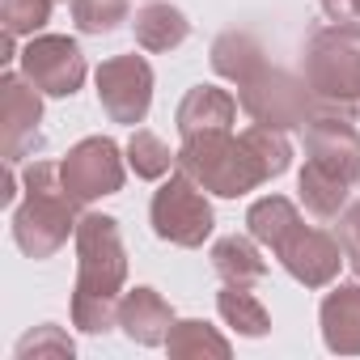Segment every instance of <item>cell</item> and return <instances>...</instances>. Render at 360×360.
Masks as SVG:
<instances>
[{"label":"cell","instance_id":"cell-1","mask_svg":"<svg viewBox=\"0 0 360 360\" xmlns=\"http://www.w3.org/2000/svg\"><path fill=\"white\" fill-rule=\"evenodd\" d=\"M77 292H72V326L85 335H106L119 326V288L127 280V250L119 238V221L102 212H85L77 221Z\"/></svg>","mask_w":360,"mask_h":360},{"label":"cell","instance_id":"cell-2","mask_svg":"<svg viewBox=\"0 0 360 360\" xmlns=\"http://www.w3.org/2000/svg\"><path fill=\"white\" fill-rule=\"evenodd\" d=\"M22 183H26V200L13 212V242L30 259H51L68 242V233H77V221H81L77 208L81 204L64 187L60 161H34V165H26Z\"/></svg>","mask_w":360,"mask_h":360},{"label":"cell","instance_id":"cell-3","mask_svg":"<svg viewBox=\"0 0 360 360\" xmlns=\"http://www.w3.org/2000/svg\"><path fill=\"white\" fill-rule=\"evenodd\" d=\"M178 169L191 174L204 191L225 195V200H238V195L267 183L263 161L255 157L246 136H233V131H208V136L183 140V148H178Z\"/></svg>","mask_w":360,"mask_h":360},{"label":"cell","instance_id":"cell-4","mask_svg":"<svg viewBox=\"0 0 360 360\" xmlns=\"http://www.w3.org/2000/svg\"><path fill=\"white\" fill-rule=\"evenodd\" d=\"M238 106L267 127H309L318 119V94L309 89V81L284 72V68H259L250 81L238 85Z\"/></svg>","mask_w":360,"mask_h":360},{"label":"cell","instance_id":"cell-5","mask_svg":"<svg viewBox=\"0 0 360 360\" xmlns=\"http://www.w3.org/2000/svg\"><path fill=\"white\" fill-rule=\"evenodd\" d=\"M305 81L318 98L360 102V26H322L305 43Z\"/></svg>","mask_w":360,"mask_h":360},{"label":"cell","instance_id":"cell-6","mask_svg":"<svg viewBox=\"0 0 360 360\" xmlns=\"http://www.w3.org/2000/svg\"><path fill=\"white\" fill-rule=\"evenodd\" d=\"M153 233L161 242H174V246H204L208 233H212V204L204 200V187L195 183L191 174H183L174 165V174L161 183V191L153 195Z\"/></svg>","mask_w":360,"mask_h":360},{"label":"cell","instance_id":"cell-7","mask_svg":"<svg viewBox=\"0 0 360 360\" xmlns=\"http://www.w3.org/2000/svg\"><path fill=\"white\" fill-rule=\"evenodd\" d=\"M18 60H22V77L47 98H72L85 81V56L68 34H39V39L30 34Z\"/></svg>","mask_w":360,"mask_h":360},{"label":"cell","instance_id":"cell-8","mask_svg":"<svg viewBox=\"0 0 360 360\" xmlns=\"http://www.w3.org/2000/svg\"><path fill=\"white\" fill-rule=\"evenodd\" d=\"M98 102L115 123H144L153 106V68L144 56H115L98 64Z\"/></svg>","mask_w":360,"mask_h":360},{"label":"cell","instance_id":"cell-9","mask_svg":"<svg viewBox=\"0 0 360 360\" xmlns=\"http://www.w3.org/2000/svg\"><path fill=\"white\" fill-rule=\"evenodd\" d=\"M64 187L77 204H94L102 195H115L123 187V157H119V144L110 136H89L81 140L64 161Z\"/></svg>","mask_w":360,"mask_h":360},{"label":"cell","instance_id":"cell-10","mask_svg":"<svg viewBox=\"0 0 360 360\" xmlns=\"http://www.w3.org/2000/svg\"><path fill=\"white\" fill-rule=\"evenodd\" d=\"M39 119H43V94L26 77L5 72L0 77V148H5L9 165L30 157L43 144Z\"/></svg>","mask_w":360,"mask_h":360},{"label":"cell","instance_id":"cell-11","mask_svg":"<svg viewBox=\"0 0 360 360\" xmlns=\"http://www.w3.org/2000/svg\"><path fill=\"white\" fill-rule=\"evenodd\" d=\"M276 259H280L284 271H288L297 284H305V288H326V284L339 276V267L347 263L339 238H330V233L318 229V225H297L292 238L276 250Z\"/></svg>","mask_w":360,"mask_h":360},{"label":"cell","instance_id":"cell-12","mask_svg":"<svg viewBox=\"0 0 360 360\" xmlns=\"http://www.w3.org/2000/svg\"><path fill=\"white\" fill-rule=\"evenodd\" d=\"M305 153L343 183L360 187V131L352 127V119H314L305 127Z\"/></svg>","mask_w":360,"mask_h":360},{"label":"cell","instance_id":"cell-13","mask_svg":"<svg viewBox=\"0 0 360 360\" xmlns=\"http://www.w3.org/2000/svg\"><path fill=\"white\" fill-rule=\"evenodd\" d=\"M119 326L127 330V339H136L144 347H157V343L169 339L174 309L157 288H131L127 297H119Z\"/></svg>","mask_w":360,"mask_h":360},{"label":"cell","instance_id":"cell-14","mask_svg":"<svg viewBox=\"0 0 360 360\" xmlns=\"http://www.w3.org/2000/svg\"><path fill=\"white\" fill-rule=\"evenodd\" d=\"M233 115H238V98L229 89L195 85L183 98V106H178V136L195 140V136H208V131H229Z\"/></svg>","mask_w":360,"mask_h":360},{"label":"cell","instance_id":"cell-15","mask_svg":"<svg viewBox=\"0 0 360 360\" xmlns=\"http://www.w3.org/2000/svg\"><path fill=\"white\" fill-rule=\"evenodd\" d=\"M322 339L339 356H360V284H339L326 292Z\"/></svg>","mask_w":360,"mask_h":360},{"label":"cell","instance_id":"cell-16","mask_svg":"<svg viewBox=\"0 0 360 360\" xmlns=\"http://www.w3.org/2000/svg\"><path fill=\"white\" fill-rule=\"evenodd\" d=\"M301 204H305V212L314 217V221H339L343 217V208H347V195H352V183H343L339 174H330L326 165H318V161H305V169H301Z\"/></svg>","mask_w":360,"mask_h":360},{"label":"cell","instance_id":"cell-17","mask_svg":"<svg viewBox=\"0 0 360 360\" xmlns=\"http://www.w3.org/2000/svg\"><path fill=\"white\" fill-rule=\"evenodd\" d=\"M131 30H136V43H140L144 51H174V47L187 43L191 22L178 13L174 5H148V9L136 13Z\"/></svg>","mask_w":360,"mask_h":360},{"label":"cell","instance_id":"cell-18","mask_svg":"<svg viewBox=\"0 0 360 360\" xmlns=\"http://www.w3.org/2000/svg\"><path fill=\"white\" fill-rule=\"evenodd\" d=\"M212 68H217L225 81L242 85V81H250L259 68H267V60H263L259 39H250V34H242V30H225V34L212 43Z\"/></svg>","mask_w":360,"mask_h":360},{"label":"cell","instance_id":"cell-19","mask_svg":"<svg viewBox=\"0 0 360 360\" xmlns=\"http://www.w3.org/2000/svg\"><path fill=\"white\" fill-rule=\"evenodd\" d=\"M246 225H250V238H255V242H263V246L280 250V246L292 238V229H297V225H305V221H301V212H297V204H292V200H284V195H267V200L250 204Z\"/></svg>","mask_w":360,"mask_h":360},{"label":"cell","instance_id":"cell-20","mask_svg":"<svg viewBox=\"0 0 360 360\" xmlns=\"http://www.w3.org/2000/svg\"><path fill=\"white\" fill-rule=\"evenodd\" d=\"M212 267L225 284H259L267 276V259L255 250L250 238H221L212 246Z\"/></svg>","mask_w":360,"mask_h":360},{"label":"cell","instance_id":"cell-21","mask_svg":"<svg viewBox=\"0 0 360 360\" xmlns=\"http://www.w3.org/2000/svg\"><path fill=\"white\" fill-rule=\"evenodd\" d=\"M217 309H221V318H225L238 335H246V339H259V335H267V326H271V318H267L263 301L250 292V284H225V292L217 297Z\"/></svg>","mask_w":360,"mask_h":360},{"label":"cell","instance_id":"cell-22","mask_svg":"<svg viewBox=\"0 0 360 360\" xmlns=\"http://www.w3.org/2000/svg\"><path fill=\"white\" fill-rule=\"evenodd\" d=\"M127 165L136 169V178H148V183H157V178H165L174 165H178V153H169V144L144 127H136V136L127 140Z\"/></svg>","mask_w":360,"mask_h":360},{"label":"cell","instance_id":"cell-23","mask_svg":"<svg viewBox=\"0 0 360 360\" xmlns=\"http://www.w3.org/2000/svg\"><path fill=\"white\" fill-rule=\"evenodd\" d=\"M165 352L169 356H229V343L208 326V322H195V318H187V322H174L169 326V339H165Z\"/></svg>","mask_w":360,"mask_h":360},{"label":"cell","instance_id":"cell-24","mask_svg":"<svg viewBox=\"0 0 360 360\" xmlns=\"http://www.w3.org/2000/svg\"><path fill=\"white\" fill-rule=\"evenodd\" d=\"M72 22L81 34H110L127 22V0H72Z\"/></svg>","mask_w":360,"mask_h":360},{"label":"cell","instance_id":"cell-25","mask_svg":"<svg viewBox=\"0 0 360 360\" xmlns=\"http://www.w3.org/2000/svg\"><path fill=\"white\" fill-rule=\"evenodd\" d=\"M56 0H0V22L9 34H39L51 22Z\"/></svg>","mask_w":360,"mask_h":360},{"label":"cell","instance_id":"cell-26","mask_svg":"<svg viewBox=\"0 0 360 360\" xmlns=\"http://www.w3.org/2000/svg\"><path fill=\"white\" fill-rule=\"evenodd\" d=\"M335 238H339V246H343L347 267L360 276V200L343 208V217H339V233H335Z\"/></svg>","mask_w":360,"mask_h":360},{"label":"cell","instance_id":"cell-27","mask_svg":"<svg viewBox=\"0 0 360 360\" xmlns=\"http://www.w3.org/2000/svg\"><path fill=\"white\" fill-rule=\"evenodd\" d=\"M43 352H56V356H72V339L60 335V326H43L39 335H26L18 343V356H43Z\"/></svg>","mask_w":360,"mask_h":360},{"label":"cell","instance_id":"cell-28","mask_svg":"<svg viewBox=\"0 0 360 360\" xmlns=\"http://www.w3.org/2000/svg\"><path fill=\"white\" fill-rule=\"evenodd\" d=\"M322 13L339 26H360V0H318Z\"/></svg>","mask_w":360,"mask_h":360},{"label":"cell","instance_id":"cell-29","mask_svg":"<svg viewBox=\"0 0 360 360\" xmlns=\"http://www.w3.org/2000/svg\"><path fill=\"white\" fill-rule=\"evenodd\" d=\"M56 5H60V0H56Z\"/></svg>","mask_w":360,"mask_h":360}]
</instances>
